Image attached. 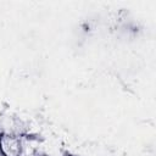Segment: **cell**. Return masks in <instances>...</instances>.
<instances>
[{
  "instance_id": "1",
  "label": "cell",
  "mask_w": 156,
  "mask_h": 156,
  "mask_svg": "<svg viewBox=\"0 0 156 156\" xmlns=\"http://www.w3.org/2000/svg\"><path fill=\"white\" fill-rule=\"evenodd\" d=\"M0 151L4 156H20L21 155V141L13 135L0 136Z\"/></svg>"
}]
</instances>
